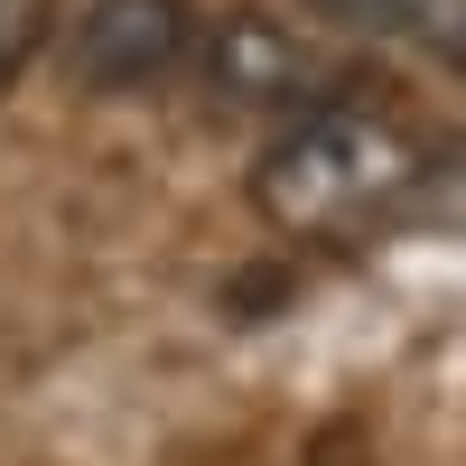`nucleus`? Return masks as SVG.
I'll return each mask as SVG.
<instances>
[{"label": "nucleus", "mask_w": 466, "mask_h": 466, "mask_svg": "<svg viewBox=\"0 0 466 466\" xmlns=\"http://www.w3.org/2000/svg\"><path fill=\"white\" fill-rule=\"evenodd\" d=\"M308 10H327L336 28H364V37H410V47L466 56V0H308Z\"/></svg>", "instance_id": "4"}, {"label": "nucleus", "mask_w": 466, "mask_h": 466, "mask_svg": "<svg viewBox=\"0 0 466 466\" xmlns=\"http://www.w3.org/2000/svg\"><path fill=\"white\" fill-rule=\"evenodd\" d=\"M206 75H215L233 103H308V94H318V56H308L289 28L252 19V10L215 19V37H206Z\"/></svg>", "instance_id": "3"}, {"label": "nucleus", "mask_w": 466, "mask_h": 466, "mask_svg": "<svg viewBox=\"0 0 466 466\" xmlns=\"http://www.w3.org/2000/svg\"><path fill=\"white\" fill-rule=\"evenodd\" d=\"M410 168H420V140H410V131L373 122V112H355V103H318V112H308V122L252 168V197H261L270 224L327 233V224H345V215L382 206Z\"/></svg>", "instance_id": "1"}, {"label": "nucleus", "mask_w": 466, "mask_h": 466, "mask_svg": "<svg viewBox=\"0 0 466 466\" xmlns=\"http://www.w3.org/2000/svg\"><path fill=\"white\" fill-rule=\"evenodd\" d=\"M187 47H197L187 0H85V19L66 37V66L94 94H149L168 66H187Z\"/></svg>", "instance_id": "2"}]
</instances>
